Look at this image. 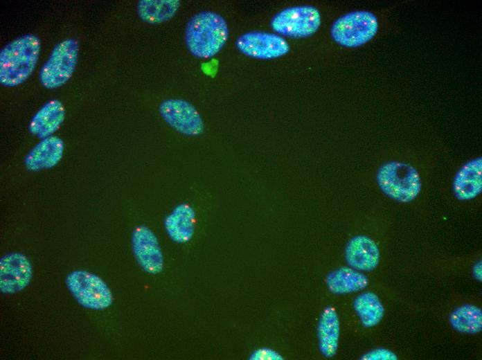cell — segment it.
<instances>
[{
    "instance_id": "cell-21",
    "label": "cell",
    "mask_w": 482,
    "mask_h": 360,
    "mask_svg": "<svg viewBox=\"0 0 482 360\" xmlns=\"http://www.w3.org/2000/svg\"><path fill=\"white\" fill-rule=\"evenodd\" d=\"M364 360H396L398 356L393 351L386 348H377L369 351L362 356Z\"/></svg>"
},
{
    "instance_id": "cell-14",
    "label": "cell",
    "mask_w": 482,
    "mask_h": 360,
    "mask_svg": "<svg viewBox=\"0 0 482 360\" xmlns=\"http://www.w3.org/2000/svg\"><path fill=\"white\" fill-rule=\"evenodd\" d=\"M64 152L62 141L55 136L43 138L28 153L25 159L26 167L30 170L50 168L62 159Z\"/></svg>"
},
{
    "instance_id": "cell-22",
    "label": "cell",
    "mask_w": 482,
    "mask_h": 360,
    "mask_svg": "<svg viewBox=\"0 0 482 360\" xmlns=\"http://www.w3.org/2000/svg\"><path fill=\"white\" fill-rule=\"evenodd\" d=\"M254 360H282L283 356L278 352L267 348H261L254 351L250 357Z\"/></svg>"
},
{
    "instance_id": "cell-19",
    "label": "cell",
    "mask_w": 482,
    "mask_h": 360,
    "mask_svg": "<svg viewBox=\"0 0 482 360\" xmlns=\"http://www.w3.org/2000/svg\"><path fill=\"white\" fill-rule=\"evenodd\" d=\"M354 308L362 324L366 327L377 325L382 319L385 312L378 296L371 291L358 296L354 301Z\"/></svg>"
},
{
    "instance_id": "cell-3",
    "label": "cell",
    "mask_w": 482,
    "mask_h": 360,
    "mask_svg": "<svg viewBox=\"0 0 482 360\" xmlns=\"http://www.w3.org/2000/svg\"><path fill=\"white\" fill-rule=\"evenodd\" d=\"M378 28V20L373 13L357 10L336 19L332 25L330 33L338 44L346 48H355L371 41Z\"/></svg>"
},
{
    "instance_id": "cell-12",
    "label": "cell",
    "mask_w": 482,
    "mask_h": 360,
    "mask_svg": "<svg viewBox=\"0 0 482 360\" xmlns=\"http://www.w3.org/2000/svg\"><path fill=\"white\" fill-rule=\"evenodd\" d=\"M345 257L351 268L371 271L377 267L380 253L377 245L373 240L366 235H357L348 243Z\"/></svg>"
},
{
    "instance_id": "cell-10",
    "label": "cell",
    "mask_w": 482,
    "mask_h": 360,
    "mask_svg": "<svg viewBox=\"0 0 482 360\" xmlns=\"http://www.w3.org/2000/svg\"><path fill=\"white\" fill-rule=\"evenodd\" d=\"M33 267L29 260L20 253H10L0 260V289L12 294L25 289L30 282Z\"/></svg>"
},
{
    "instance_id": "cell-18",
    "label": "cell",
    "mask_w": 482,
    "mask_h": 360,
    "mask_svg": "<svg viewBox=\"0 0 482 360\" xmlns=\"http://www.w3.org/2000/svg\"><path fill=\"white\" fill-rule=\"evenodd\" d=\"M181 3L177 0H143L137 6L140 18L150 24H159L171 19Z\"/></svg>"
},
{
    "instance_id": "cell-15",
    "label": "cell",
    "mask_w": 482,
    "mask_h": 360,
    "mask_svg": "<svg viewBox=\"0 0 482 360\" xmlns=\"http://www.w3.org/2000/svg\"><path fill=\"white\" fill-rule=\"evenodd\" d=\"M454 190L461 200H470L479 195L481 190V159H472L465 163L454 179Z\"/></svg>"
},
{
    "instance_id": "cell-6",
    "label": "cell",
    "mask_w": 482,
    "mask_h": 360,
    "mask_svg": "<svg viewBox=\"0 0 482 360\" xmlns=\"http://www.w3.org/2000/svg\"><path fill=\"white\" fill-rule=\"evenodd\" d=\"M78 44L66 39L57 44L39 72L43 87L52 89L66 83L75 71L78 56Z\"/></svg>"
},
{
    "instance_id": "cell-4",
    "label": "cell",
    "mask_w": 482,
    "mask_h": 360,
    "mask_svg": "<svg viewBox=\"0 0 482 360\" xmlns=\"http://www.w3.org/2000/svg\"><path fill=\"white\" fill-rule=\"evenodd\" d=\"M377 180L386 195L400 202L413 200L418 195L421 187L416 170L409 164L400 162L383 165L378 171Z\"/></svg>"
},
{
    "instance_id": "cell-5",
    "label": "cell",
    "mask_w": 482,
    "mask_h": 360,
    "mask_svg": "<svg viewBox=\"0 0 482 360\" xmlns=\"http://www.w3.org/2000/svg\"><path fill=\"white\" fill-rule=\"evenodd\" d=\"M66 284L75 299L85 308L102 310L112 303V294L107 285L93 273L73 271L68 274Z\"/></svg>"
},
{
    "instance_id": "cell-1",
    "label": "cell",
    "mask_w": 482,
    "mask_h": 360,
    "mask_svg": "<svg viewBox=\"0 0 482 360\" xmlns=\"http://www.w3.org/2000/svg\"><path fill=\"white\" fill-rule=\"evenodd\" d=\"M229 37L224 18L212 11H202L186 24L185 42L190 52L199 58H209L219 53Z\"/></svg>"
},
{
    "instance_id": "cell-11",
    "label": "cell",
    "mask_w": 482,
    "mask_h": 360,
    "mask_svg": "<svg viewBox=\"0 0 482 360\" xmlns=\"http://www.w3.org/2000/svg\"><path fill=\"white\" fill-rule=\"evenodd\" d=\"M132 244L135 256L143 269L151 273L159 272L161 268V255L152 231L143 226L137 227L133 233Z\"/></svg>"
},
{
    "instance_id": "cell-9",
    "label": "cell",
    "mask_w": 482,
    "mask_h": 360,
    "mask_svg": "<svg viewBox=\"0 0 482 360\" xmlns=\"http://www.w3.org/2000/svg\"><path fill=\"white\" fill-rule=\"evenodd\" d=\"M159 111L164 120L181 133L196 136L203 132L204 123L199 112L186 100H166L161 102Z\"/></svg>"
},
{
    "instance_id": "cell-17",
    "label": "cell",
    "mask_w": 482,
    "mask_h": 360,
    "mask_svg": "<svg viewBox=\"0 0 482 360\" xmlns=\"http://www.w3.org/2000/svg\"><path fill=\"white\" fill-rule=\"evenodd\" d=\"M368 284L366 276L352 268L337 269L326 278L328 289L334 294H345L364 289Z\"/></svg>"
},
{
    "instance_id": "cell-13",
    "label": "cell",
    "mask_w": 482,
    "mask_h": 360,
    "mask_svg": "<svg viewBox=\"0 0 482 360\" xmlns=\"http://www.w3.org/2000/svg\"><path fill=\"white\" fill-rule=\"evenodd\" d=\"M64 116L62 103L58 100H51L35 114L30 123L29 130L41 138L51 136L60 128Z\"/></svg>"
},
{
    "instance_id": "cell-7",
    "label": "cell",
    "mask_w": 482,
    "mask_h": 360,
    "mask_svg": "<svg viewBox=\"0 0 482 360\" xmlns=\"http://www.w3.org/2000/svg\"><path fill=\"white\" fill-rule=\"evenodd\" d=\"M321 24L319 10L308 5L286 8L276 14L271 21V27L276 33L292 38L311 36Z\"/></svg>"
},
{
    "instance_id": "cell-23",
    "label": "cell",
    "mask_w": 482,
    "mask_h": 360,
    "mask_svg": "<svg viewBox=\"0 0 482 360\" xmlns=\"http://www.w3.org/2000/svg\"><path fill=\"white\" fill-rule=\"evenodd\" d=\"M473 276L478 280H481L482 279V264L481 261L476 262L473 267Z\"/></svg>"
},
{
    "instance_id": "cell-16",
    "label": "cell",
    "mask_w": 482,
    "mask_h": 360,
    "mask_svg": "<svg viewBox=\"0 0 482 360\" xmlns=\"http://www.w3.org/2000/svg\"><path fill=\"white\" fill-rule=\"evenodd\" d=\"M340 335V323L335 309L326 307L322 312L318 325L319 349L326 358L334 357L337 351Z\"/></svg>"
},
{
    "instance_id": "cell-2",
    "label": "cell",
    "mask_w": 482,
    "mask_h": 360,
    "mask_svg": "<svg viewBox=\"0 0 482 360\" xmlns=\"http://www.w3.org/2000/svg\"><path fill=\"white\" fill-rule=\"evenodd\" d=\"M41 49L39 39L31 34L22 35L6 45L0 53V82L16 87L33 72Z\"/></svg>"
},
{
    "instance_id": "cell-20",
    "label": "cell",
    "mask_w": 482,
    "mask_h": 360,
    "mask_svg": "<svg viewBox=\"0 0 482 360\" xmlns=\"http://www.w3.org/2000/svg\"><path fill=\"white\" fill-rule=\"evenodd\" d=\"M449 319L452 327L461 333L474 334L482 330L481 309L473 305L466 304L456 308Z\"/></svg>"
},
{
    "instance_id": "cell-8",
    "label": "cell",
    "mask_w": 482,
    "mask_h": 360,
    "mask_svg": "<svg viewBox=\"0 0 482 360\" xmlns=\"http://www.w3.org/2000/svg\"><path fill=\"white\" fill-rule=\"evenodd\" d=\"M237 48L253 58L270 60L280 57L289 51V45L281 36L262 31H251L236 40Z\"/></svg>"
}]
</instances>
